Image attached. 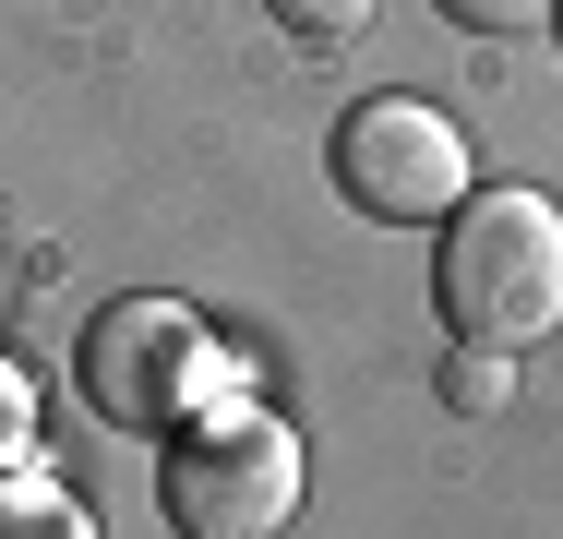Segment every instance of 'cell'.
<instances>
[{"label": "cell", "instance_id": "6da1fadb", "mask_svg": "<svg viewBox=\"0 0 563 539\" xmlns=\"http://www.w3.org/2000/svg\"><path fill=\"white\" fill-rule=\"evenodd\" d=\"M432 300H444V336L467 348H540L563 323V205L528 180L467 193L432 252Z\"/></svg>", "mask_w": 563, "mask_h": 539}, {"label": "cell", "instance_id": "7a4b0ae2", "mask_svg": "<svg viewBox=\"0 0 563 539\" xmlns=\"http://www.w3.org/2000/svg\"><path fill=\"white\" fill-rule=\"evenodd\" d=\"M73 372H85V408L109 431H180L205 408V372H217V336L192 300H156V288H132L109 312H85V348H73Z\"/></svg>", "mask_w": 563, "mask_h": 539}, {"label": "cell", "instance_id": "3957f363", "mask_svg": "<svg viewBox=\"0 0 563 539\" xmlns=\"http://www.w3.org/2000/svg\"><path fill=\"white\" fill-rule=\"evenodd\" d=\"M300 431L288 420H252V408H228V420H192L168 443V480H156V504H168V528L180 539H276L300 516Z\"/></svg>", "mask_w": 563, "mask_h": 539}, {"label": "cell", "instance_id": "277c9868", "mask_svg": "<svg viewBox=\"0 0 563 539\" xmlns=\"http://www.w3.org/2000/svg\"><path fill=\"white\" fill-rule=\"evenodd\" d=\"M336 193L384 228H444L479 180H467V132L432 97H360L336 120Z\"/></svg>", "mask_w": 563, "mask_h": 539}, {"label": "cell", "instance_id": "5b68a950", "mask_svg": "<svg viewBox=\"0 0 563 539\" xmlns=\"http://www.w3.org/2000/svg\"><path fill=\"white\" fill-rule=\"evenodd\" d=\"M0 539H97V504H85L73 480L0 468Z\"/></svg>", "mask_w": 563, "mask_h": 539}, {"label": "cell", "instance_id": "8992f818", "mask_svg": "<svg viewBox=\"0 0 563 539\" xmlns=\"http://www.w3.org/2000/svg\"><path fill=\"white\" fill-rule=\"evenodd\" d=\"M504 396H516V348H467V336H455L444 348V408H479V420H492Z\"/></svg>", "mask_w": 563, "mask_h": 539}, {"label": "cell", "instance_id": "52a82bcc", "mask_svg": "<svg viewBox=\"0 0 563 539\" xmlns=\"http://www.w3.org/2000/svg\"><path fill=\"white\" fill-rule=\"evenodd\" d=\"M276 24H288V36H312V48H336V36L372 24V0H276Z\"/></svg>", "mask_w": 563, "mask_h": 539}, {"label": "cell", "instance_id": "ba28073f", "mask_svg": "<svg viewBox=\"0 0 563 539\" xmlns=\"http://www.w3.org/2000/svg\"><path fill=\"white\" fill-rule=\"evenodd\" d=\"M455 24H467V36H528V24H552L563 0H444Z\"/></svg>", "mask_w": 563, "mask_h": 539}, {"label": "cell", "instance_id": "9c48e42d", "mask_svg": "<svg viewBox=\"0 0 563 539\" xmlns=\"http://www.w3.org/2000/svg\"><path fill=\"white\" fill-rule=\"evenodd\" d=\"M24 443H36V384H24L12 360H0V468H12Z\"/></svg>", "mask_w": 563, "mask_h": 539}, {"label": "cell", "instance_id": "30bf717a", "mask_svg": "<svg viewBox=\"0 0 563 539\" xmlns=\"http://www.w3.org/2000/svg\"><path fill=\"white\" fill-rule=\"evenodd\" d=\"M552 24H563V12H552Z\"/></svg>", "mask_w": 563, "mask_h": 539}]
</instances>
